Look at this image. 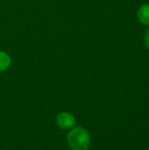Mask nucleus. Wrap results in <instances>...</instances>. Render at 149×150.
Returning <instances> with one entry per match:
<instances>
[{
	"label": "nucleus",
	"mask_w": 149,
	"mask_h": 150,
	"mask_svg": "<svg viewBox=\"0 0 149 150\" xmlns=\"http://www.w3.org/2000/svg\"><path fill=\"white\" fill-rule=\"evenodd\" d=\"M66 141L73 150H88L91 144L89 133L81 127L73 128L66 136Z\"/></svg>",
	"instance_id": "f257e3e1"
},
{
	"label": "nucleus",
	"mask_w": 149,
	"mask_h": 150,
	"mask_svg": "<svg viewBox=\"0 0 149 150\" xmlns=\"http://www.w3.org/2000/svg\"><path fill=\"white\" fill-rule=\"evenodd\" d=\"M56 124L62 130H68L76 125V119L68 112H60L56 117Z\"/></svg>",
	"instance_id": "f03ea898"
},
{
	"label": "nucleus",
	"mask_w": 149,
	"mask_h": 150,
	"mask_svg": "<svg viewBox=\"0 0 149 150\" xmlns=\"http://www.w3.org/2000/svg\"><path fill=\"white\" fill-rule=\"evenodd\" d=\"M144 42H145V45L146 47L149 49V29L147 31H146L145 33V36H144Z\"/></svg>",
	"instance_id": "39448f33"
},
{
	"label": "nucleus",
	"mask_w": 149,
	"mask_h": 150,
	"mask_svg": "<svg viewBox=\"0 0 149 150\" xmlns=\"http://www.w3.org/2000/svg\"><path fill=\"white\" fill-rule=\"evenodd\" d=\"M138 20L141 24L149 26V4H143L140 6L137 12Z\"/></svg>",
	"instance_id": "7ed1b4c3"
},
{
	"label": "nucleus",
	"mask_w": 149,
	"mask_h": 150,
	"mask_svg": "<svg viewBox=\"0 0 149 150\" xmlns=\"http://www.w3.org/2000/svg\"><path fill=\"white\" fill-rule=\"evenodd\" d=\"M10 62H11L10 56L5 52L0 51V73L7 69L10 65Z\"/></svg>",
	"instance_id": "20e7f679"
},
{
	"label": "nucleus",
	"mask_w": 149,
	"mask_h": 150,
	"mask_svg": "<svg viewBox=\"0 0 149 150\" xmlns=\"http://www.w3.org/2000/svg\"><path fill=\"white\" fill-rule=\"evenodd\" d=\"M146 150H149V148H148V149H146Z\"/></svg>",
	"instance_id": "423d86ee"
}]
</instances>
